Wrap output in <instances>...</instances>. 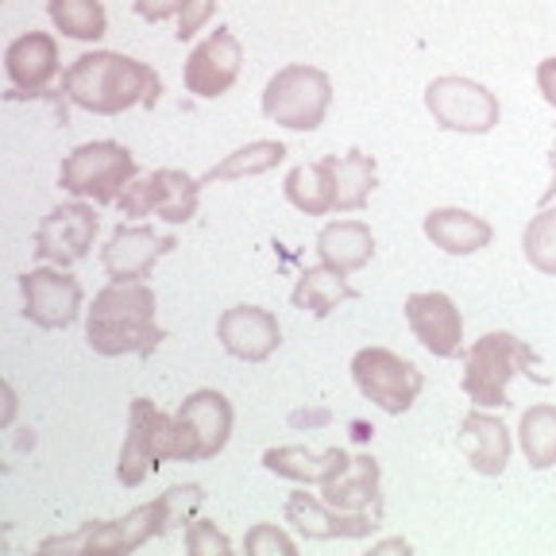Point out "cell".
<instances>
[{"mask_svg":"<svg viewBox=\"0 0 556 556\" xmlns=\"http://www.w3.org/2000/svg\"><path fill=\"white\" fill-rule=\"evenodd\" d=\"M282 193L294 208L309 217L337 213V155H325L317 163H298L282 182Z\"/></svg>","mask_w":556,"mask_h":556,"instance_id":"23","label":"cell"},{"mask_svg":"<svg viewBox=\"0 0 556 556\" xmlns=\"http://www.w3.org/2000/svg\"><path fill=\"white\" fill-rule=\"evenodd\" d=\"M178 248L174 236H163L148 225H121L101 248V267L116 282H148L155 263Z\"/></svg>","mask_w":556,"mask_h":556,"instance_id":"16","label":"cell"},{"mask_svg":"<svg viewBox=\"0 0 556 556\" xmlns=\"http://www.w3.org/2000/svg\"><path fill=\"white\" fill-rule=\"evenodd\" d=\"M186 0H131V9H136L139 20H148V24H163V20H174L182 12Z\"/></svg>","mask_w":556,"mask_h":556,"instance_id":"35","label":"cell"},{"mask_svg":"<svg viewBox=\"0 0 556 556\" xmlns=\"http://www.w3.org/2000/svg\"><path fill=\"white\" fill-rule=\"evenodd\" d=\"M24 317L39 329H70L81 313V282L62 267H31L20 275Z\"/></svg>","mask_w":556,"mask_h":556,"instance_id":"13","label":"cell"},{"mask_svg":"<svg viewBox=\"0 0 556 556\" xmlns=\"http://www.w3.org/2000/svg\"><path fill=\"white\" fill-rule=\"evenodd\" d=\"M201 178H190L186 170H163L148 174V178H131L128 190L116 198V208L124 217H159L166 225H190L198 217V201H201Z\"/></svg>","mask_w":556,"mask_h":556,"instance_id":"9","label":"cell"},{"mask_svg":"<svg viewBox=\"0 0 556 556\" xmlns=\"http://www.w3.org/2000/svg\"><path fill=\"white\" fill-rule=\"evenodd\" d=\"M282 159H287V148H282L278 139H255V143H248V148H236L232 155H225L217 166H208V170L201 174V186L255 178V174L275 170Z\"/></svg>","mask_w":556,"mask_h":556,"instance_id":"27","label":"cell"},{"mask_svg":"<svg viewBox=\"0 0 556 556\" xmlns=\"http://www.w3.org/2000/svg\"><path fill=\"white\" fill-rule=\"evenodd\" d=\"M371 553L379 556V553H409V541H382V545H371Z\"/></svg>","mask_w":556,"mask_h":556,"instance_id":"38","label":"cell"},{"mask_svg":"<svg viewBox=\"0 0 556 556\" xmlns=\"http://www.w3.org/2000/svg\"><path fill=\"white\" fill-rule=\"evenodd\" d=\"M174 530V510H170V498L159 495L155 503H143L136 510H128L124 518L113 521H86L78 533H70V538H47L39 545V553H136L143 548L148 541L163 538V533Z\"/></svg>","mask_w":556,"mask_h":556,"instance_id":"4","label":"cell"},{"mask_svg":"<svg viewBox=\"0 0 556 556\" xmlns=\"http://www.w3.org/2000/svg\"><path fill=\"white\" fill-rule=\"evenodd\" d=\"M329 74L317 66H305V62L282 66L263 89V116L290 131H317L325 124V116H329Z\"/></svg>","mask_w":556,"mask_h":556,"instance_id":"7","label":"cell"},{"mask_svg":"<svg viewBox=\"0 0 556 556\" xmlns=\"http://www.w3.org/2000/svg\"><path fill=\"white\" fill-rule=\"evenodd\" d=\"M406 321L414 329L417 344L441 359L464 356V317L448 294L441 290H421L406 298Z\"/></svg>","mask_w":556,"mask_h":556,"instance_id":"17","label":"cell"},{"mask_svg":"<svg viewBox=\"0 0 556 556\" xmlns=\"http://www.w3.org/2000/svg\"><path fill=\"white\" fill-rule=\"evenodd\" d=\"M217 340L228 356L243 359V364H263L282 344V325L275 313L260 309V305H232L220 313Z\"/></svg>","mask_w":556,"mask_h":556,"instance_id":"18","label":"cell"},{"mask_svg":"<svg viewBox=\"0 0 556 556\" xmlns=\"http://www.w3.org/2000/svg\"><path fill=\"white\" fill-rule=\"evenodd\" d=\"M243 553L248 556H294L298 545L287 530H278V526H270V521H260V526H252L248 538H243Z\"/></svg>","mask_w":556,"mask_h":556,"instance_id":"32","label":"cell"},{"mask_svg":"<svg viewBox=\"0 0 556 556\" xmlns=\"http://www.w3.org/2000/svg\"><path fill=\"white\" fill-rule=\"evenodd\" d=\"M101 232V217L86 201H70V205L51 208L39 228H35V255L43 263L74 267L93 252V240Z\"/></svg>","mask_w":556,"mask_h":556,"instance_id":"12","label":"cell"},{"mask_svg":"<svg viewBox=\"0 0 556 556\" xmlns=\"http://www.w3.org/2000/svg\"><path fill=\"white\" fill-rule=\"evenodd\" d=\"M379 186L375 159L364 151L337 155V213H359L371 201V190Z\"/></svg>","mask_w":556,"mask_h":556,"instance_id":"28","label":"cell"},{"mask_svg":"<svg viewBox=\"0 0 556 556\" xmlns=\"http://www.w3.org/2000/svg\"><path fill=\"white\" fill-rule=\"evenodd\" d=\"M155 290L148 282H109L93 294L86 313V340L97 356H143L148 359L166 332L155 325Z\"/></svg>","mask_w":556,"mask_h":556,"instance_id":"2","label":"cell"},{"mask_svg":"<svg viewBox=\"0 0 556 556\" xmlns=\"http://www.w3.org/2000/svg\"><path fill=\"white\" fill-rule=\"evenodd\" d=\"M426 109L444 131H464V136H486V131H495L498 116H503L498 97L491 89L471 78H456V74L429 81Z\"/></svg>","mask_w":556,"mask_h":556,"instance_id":"10","label":"cell"},{"mask_svg":"<svg viewBox=\"0 0 556 556\" xmlns=\"http://www.w3.org/2000/svg\"><path fill=\"white\" fill-rule=\"evenodd\" d=\"M518 444L533 471H548L556 464V406H530L518 421Z\"/></svg>","mask_w":556,"mask_h":556,"instance_id":"30","label":"cell"},{"mask_svg":"<svg viewBox=\"0 0 556 556\" xmlns=\"http://www.w3.org/2000/svg\"><path fill=\"white\" fill-rule=\"evenodd\" d=\"M352 379L367 402H375L391 417L409 414L426 387V375L417 371L414 359L399 356L391 348H359L352 356Z\"/></svg>","mask_w":556,"mask_h":556,"instance_id":"8","label":"cell"},{"mask_svg":"<svg viewBox=\"0 0 556 556\" xmlns=\"http://www.w3.org/2000/svg\"><path fill=\"white\" fill-rule=\"evenodd\" d=\"M514 375H530L538 387H545L548 375L541 371L538 348L518 340L514 332H483L476 344L464 352V394L483 409H506L510 406Z\"/></svg>","mask_w":556,"mask_h":556,"instance_id":"3","label":"cell"},{"mask_svg":"<svg viewBox=\"0 0 556 556\" xmlns=\"http://www.w3.org/2000/svg\"><path fill=\"white\" fill-rule=\"evenodd\" d=\"M186 553L193 556H228L232 553V541L213 526V521H190L186 530Z\"/></svg>","mask_w":556,"mask_h":556,"instance_id":"33","label":"cell"},{"mask_svg":"<svg viewBox=\"0 0 556 556\" xmlns=\"http://www.w3.org/2000/svg\"><path fill=\"white\" fill-rule=\"evenodd\" d=\"M282 514H287V526H294L305 541H364L379 530L382 521L379 510H337L325 498H313L309 491H294Z\"/></svg>","mask_w":556,"mask_h":556,"instance_id":"15","label":"cell"},{"mask_svg":"<svg viewBox=\"0 0 556 556\" xmlns=\"http://www.w3.org/2000/svg\"><path fill=\"white\" fill-rule=\"evenodd\" d=\"M139 174V163L116 139H93L74 148L59 166V186L93 205H116L128 182Z\"/></svg>","mask_w":556,"mask_h":556,"instance_id":"5","label":"cell"},{"mask_svg":"<svg viewBox=\"0 0 556 556\" xmlns=\"http://www.w3.org/2000/svg\"><path fill=\"white\" fill-rule=\"evenodd\" d=\"M243 70V47L236 39L232 27L217 24V31H208L198 47L190 51L186 59V70H182V86L186 93L193 97H220L236 86Z\"/></svg>","mask_w":556,"mask_h":556,"instance_id":"14","label":"cell"},{"mask_svg":"<svg viewBox=\"0 0 556 556\" xmlns=\"http://www.w3.org/2000/svg\"><path fill=\"white\" fill-rule=\"evenodd\" d=\"M178 437H182V460H213L232 437L236 409L220 391H193L174 409Z\"/></svg>","mask_w":556,"mask_h":556,"instance_id":"11","label":"cell"},{"mask_svg":"<svg viewBox=\"0 0 556 556\" xmlns=\"http://www.w3.org/2000/svg\"><path fill=\"white\" fill-rule=\"evenodd\" d=\"M62 93L93 116H121L136 104L155 109L163 97V78L148 62L116 51H89L74 59L62 74Z\"/></svg>","mask_w":556,"mask_h":556,"instance_id":"1","label":"cell"},{"mask_svg":"<svg viewBox=\"0 0 556 556\" xmlns=\"http://www.w3.org/2000/svg\"><path fill=\"white\" fill-rule=\"evenodd\" d=\"M460 448L479 476H503L510 464V429L503 426V417L479 406L460 421Z\"/></svg>","mask_w":556,"mask_h":556,"instance_id":"20","label":"cell"},{"mask_svg":"<svg viewBox=\"0 0 556 556\" xmlns=\"http://www.w3.org/2000/svg\"><path fill=\"white\" fill-rule=\"evenodd\" d=\"M47 16L66 39H78V43H97L109 31L101 0H47Z\"/></svg>","mask_w":556,"mask_h":556,"instance_id":"29","label":"cell"},{"mask_svg":"<svg viewBox=\"0 0 556 556\" xmlns=\"http://www.w3.org/2000/svg\"><path fill=\"white\" fill-rule=\"evenodd\" d=\"M352 464L344 448H321L313 452L305 444H282V448H267L263 452V468L275 471L282 479H294V483H313V486H325L332 476Z\"/></svg>","mask_w":556,"mask_h":556,"instance_id":"21","label":"cell"},{"mask_svg":"<svg viewBox=\"0 0 556 556\" xmlns=\"http://www.w3.org/2000/svg\"><path fill=\"white\" fill-rule=\"evenodd\" d=\"M220 0H186L182 12H178V43H186V39H193V35L201 31V27L213 20V12H217Z\"/></svg>","mask_w":556,"mask_h":556,"instance_id":"34","label":"cell"},{"mask_svg":"<svg viewBox=\"0 0 556 556\" xmlns=\"http://www.w3.org/2000/svg\"><path fill=\"white\" fill-rule=\"evenodd\" d=\"M4 70L16 93H43L59 78V43L51 31H24L4 51Z\"/></svg>","mask_w":556,"mask_h":556,"instance_id":"19","label":"cell"},{"mask_svg":"<svg viewBox=\"0 0 556 556\" xmlns=\"http://www.w3.org/2000/svg\"><path fill=\"white\" fill-rule=\"evenodd\" d=\"M548 190L541 193V205H553V198H556V143H553V151H548Z\"/></svg>","mask_w":556,"mask_h":556,"instance_id":"37","label":"cell"},{"mask_svg":"<svg viewBox=\"0 0 556 556\" xmlns=\"http://www.w3.org/2000/svg\"><path fill=\"white\" fill-rule=\"evenodd\" d=\"M352 298H359V290L348 282L344 270L321 263V267H309L302 278H298L290 302H294L298 309L313 313V317H329L340 302H352Z\"/></svg>","mask_w":556,"mask_h":556,"instance_id":"26","label":"cell"},{"mask_svg":"<svg viewBox=\"0 0 556 556\" xmlns=\"http://www.w3.org/2000/svg\"><path fill=\"white\" fill-rule=\"evenodd\" d=\"M538 89H541V97L556 109V54L545 62H538Z\"/></svg>","mask_w":556,"mask_h":556,"instance_id":"36","label":"cell"},{"mask_svg":"<svg viewBox=\"0 0 556 556\" xmlns=\"http://www.w3.org/2000/svg\"><path fill=\"white\" fill-rule=\"evenodd\" d=\"M166 460H182L178 421H174V414L159 409L151 399H131L128 433H124L121 460H116V479L124 486H139Z\"/></svg>","mask_w":556,"mask_h":556,"instance_id":"6","label":"cell"},{"mask_svg":"<svg viewBox=\"0 0 556 556\" xmlns=\"http://www.w3.org/2000/svg\"><path fill=\"white\" fill-rule=\"evenodd\" d=\"M521 252L533 270L556 278V205L538 208V217L521 232Z\"/></svg>","mask_w":556,"mask_h":556,"instance_id":"31","label":"cell"},{"mask_svg":"<svg viewBox=\"0 0 556 556\" xmlns=\"http://www.w3.org/2000/svg\"><path fill=\"white\" fill-rule=\"evenodd\" d=\"M426 236L448 255H476L495 240V228L468 208H433L426 217Z\"/></svg>","mask_w":556,"mask_h":556,"instance_id":"24","label":"cell"},{"mask_svg":"<svg viewBox=\"0 0 556 556\" xmlns=\"http://www.w3.org/2000/svg\"><path fill=\"white\" fill-rule=\"evenodd\" d=\"M317 255L329 267L344 270V275H356L371 263L375 255V236L364 220H332L317 232Z\"/></svg>","mask_w":556,"mask_h":556,"instance_id":"25","label":"cell"},{"mask_svg":"<svg viewBox=\"0 0 556 556\" xmlns=\"http://www.w3.org/2000/svg\"><path fill=\"white\" fill-rule=\"evenodd\" d=\"M379 479H382L379 460L364 452V456H352V464L321 486V498L329 506H337V510H352V514L379 510L382 514Z\"/></svg>","mask_w":556,"mask_h":556,"instance_id":"22","label":"cell"}]
</instances>
